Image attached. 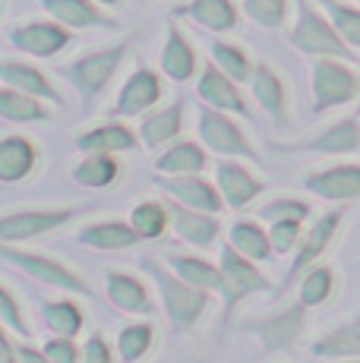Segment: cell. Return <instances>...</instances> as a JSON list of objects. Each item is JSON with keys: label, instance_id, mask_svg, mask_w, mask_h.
Here are the masks:
<instances>
[{"label": "cell", "instance_id": "cell-1", "mask_svg": "<svg viewBox=\"0 0 360 363\" xmlns=\"http://www.w3.org/2000/svg\"><path fill=\"white\" fill-rule=\"evenodd\" d=\"M142 269H145V275L155 281L158 297H162V310H164V316H168L171 332L186 335V332L196 329V323L206 316V310H209V300H212L209 291L186 284L184 278L171 272L168 262L155 259V256H145Z\"/></svg>", "mask_w": 360, "mask_h": 363}, {"label": "cell", "instance_id": "cell-2", "mask_svg": "<svg viewBox=\"0 0 360 363\" xmlns=\"http://www.w3.org/2000/svg\"><path fill=\"white\" fill-rule=\"evenodd\" d=\"M288 45L303 57H344L354 60V48L335 32L332 19L316 0H294V19L288 23Z\"/></svg>", "mask_w": 360, "mask_h": 363}, {"label": "cell", "instance_id": "cell-3", "mask_svg": "<svg viewBox=\"0 0 360 363\" xmlns=\"http://www.w3.org/2000/svg\"><path fill=\"white\" fill-rule=\"evenodd\" d=\"M127 51H130V41H117V45H108V48H99V51H89L82 57L70 60L60 73L67 76V82L76 89V95L82 99L86 108H92L101 95L108 92V86L114 82L117 69L127 60Z\"/></svg>", "mask_w": 360, "mask_h": 363}, {"label": "cell", "instance_id": "cell-4", "mask_svg": "<svg viewBox=\"0 0 360 363\" xmlns=\"http://www.w3.org/2000/svg\"><path fill=\"white\" fill-rule=\"evenodd\" d=\"M0 259L16 265L26 278H32L41 288L60 291V294H70V297H95L92 284L67 262L54 259V256L32 253V250H16V243H0Z\"/></svg>", "mask_w": 360, "mask_h": 363}, {"label": "cell", "instance_id": "cell-5", "mask_svg": "<svg viewBox=\"0 0 360 363\" xmlns=\"http://www.w3.org/2000/svg\"><path fill=\"white\" fill-rule=\"evenodd\" d=\"M310 108L329 114L357 101V67L344 57H316L310 64Z\"/></svg>", "mask_w": 360, "mask_h": 363}, {"label": "cell", "instance_id": "cell-6", "mask_svg": "<svg viewBox=\"0 0 360 363\" xmlns=\"http://www.w3.org/2000/svg\"><path fill=\"white\" fill-rule=\"evenodd\" d=\"M196 133L199 143L218 158H244V162H259L253 139L247 136V130L237 123V117L227 111L209 108L199 101L196 108Z\"/></svg>", "mask_w": 360, "mask_h": 363}, {"label": "cell", "instance_id": "cell-7", "mask_svg": "<svg viewBox=\"0 0 360 363\" xmlns=\"http://www.w3.org/2000/svg\"><path fill=\"white\" fill-rule=\"evenodd\" d=\"M275 152L285 155H320V158H348L360 152V117L348 114L338 121L322 123L320 130L307 133L291 143H272Z\"/></svg>", "mask_w": 360, "mask_h": 363}, {"label": "cell", "instance_id": "cell-8", "mask_svg": "<svg viewBox=\"0 0 360 363\" xmlns=\"http://www.w3.org/2000/svg\"><path fill=\"white\" fill-rule=\"evenodd\" d=\"M92 212V206H51V208H19L0 215V243H29L45 234L60 231L64 225Z\"/></svg>", "mask_w": 360, "mask_h": 363}, {"label": "cell", "instance_id": "cell-9", "mask_svg": "<svg viewBox=\"0 0 360 363\" xmlns=\"http://www.w3.org/2000/svg\"><path fill=\"white\" fill-rule=\"evenodd\" d=\"M218 265H221V297H225V316L221 319H225V323H231L234 310H237L247 297L272 291V281L259 272V262L247 259L231 243H221Z\"/></svg>", "mask_w": 360, "mask_h": 363}, {"label": "cell", "instance_id": "cell-10", "mask_svg": "<svg viewBox=\"0 0 360 363\" xmlns=\"http://www.w3.org/2000/svg\"><path fill=\"white\" fill-rule=\"evenodd\" d=\"M6 41H10L19 54H26V57H32V60H54L76 41V32L60 26L57 19H51V16L23 19V23L6 29Z\"/></svg>", "mask_w": 360, "mask_h": 363}, {"label": "cell", "instance_id": "cell-11", "mask_svg": "<svg viewBox=\"0 0 360 363\" xmlns=\"http://www.w3.org/2000/svg\"><path fill=\"white\" fill-rule=\"evenodd\" d=\"M164 95V76L155 73L152 67H133V73L120 82L111 104V117H120V121H133V117L149 114L152 108H158Z\"/></svg>", "mask_w": 360, "mask_h": 363}, {"label": "cell", "instance_id": "cell-12", "mask_svg": "<svg viewBox=\"0 0 360 363\" xmlns=\"http://www.w3.org/2000/svg\"><path fill=\"white\" fill-rule=\"evenodd\" d=\"M300 186L322 202H335V206L354 202L360 199V162H332L310 167Z\"/></svg>", "mask_w": 360, "mask_h": 363}, {"label": "cell", "instance_id": "cell-13", "mask_svg": "<svg viewBox=\"0 0 360 363\" xmlns=\"http://www.w3.org/2000/svg\"><path fill=\"white\" fill-rule=\"evenodd\" d=\"M247 335H253L262 347L269 351H291V347L300 341L303 329H307V306L297 300V303L285 306L281 313L275 316H266V319H244L240 325Z\"/></svg>", "mask_w": 360, "mask_h": 363}, {"label": "cell", "instance_id": "cell-14", "mask_svg": "<svg viewBox=\"0 0 360 363\" xmlns=\"http://www.w3.org/2000/svg\"><path fill=\"white\" fill-rule=\"evenodd\" d=\"M155 186L164 193L168 199L180 202L186 208H196V212H209V215H221L225 212V199L215 180H206L203 174H177V177H164L155 174Z\"/></svg>", "mask_w": 360, "mask_h": 363}, {"label": "cell", "instance_id": "cell-15", "mask_svg": "<svg viewBox=\"0 0 360 363\" xmlns=\"http://www.w3.org/2000/svg\"><path fill=\"white\" fill-rule=\"evenodd\" d=\"M342 221H344V208L335 206V208H329V212H322L310 228H303L300 240H297V250H294V259H291V269H288V281H297L310 265H316L322 259V253L332 247Z\"/></svg>", "mask_w": 360, "mask_h": 363}, {"label": "cell", "instance_id": "cell-16", "mask_svg": "<svg viewBox=\"0 0 360 363\" xmlns=\"http://www.w3.org/2000/svg\"><path fill=\"white\" fill-rule=\"evenodd\" d=\"M215 184L221 190L225 206L234 208V212L253 206V202L266 193V180H262L259 174H256L253 167L244 162V158H218Z\"/></svg>", "mask_w": 360, "mask_h": 363}, {"label": "cell", "instance_id": "cell-17", "mask_svg": "<svg viewBox=\"0 0 360 363\" xmlns=\"http://www.w3.org/2000/svg\"><path fill=\"white\" fill-rule=\"evenodd\" d=\"M158 69H162L164 79L177 82V86H184V82L196 79L199 69H203V67H199V51H196V45L186 38V32L180 29L174 19L164 26L162 51H158Z\"/></svg>", "mask_w": 360, "mask_h": 363}, {"label": "cell", "instance_id": "cell-18", "mask_svg": "<svg viewBox=\"0 0 360 363\" xmlns=\"http://www.w3.org/2000/svg\"><path fill=\"white\" fill-rule=\"evenodd\" d=\"M196 95H199V101L203 104L218 108V111H227V114H234V117H247V121H250V114H253L247 95L240 92V82L231 79L227 73H221L212 60H206L203 69H199Z\"/></svg>", "mask_w": 360, "mask_h": 363}, {"label": "cell", "instance_id": "cell-19", "mask_svg": "<svg viewBox=\"0 0 360 363\" xmlns=\"http://www.w3.org/2000/svg\"><path fill=\"white\" fill-rule=\"evenodd\" d=\"M105 297L123 316H136V319L155 316V303H152V294H149V288H145V281L127 269L105 272Z\"/></svg>", "mask_w": 360, "mask_h": 363}, {"label": "cell", "instance_id": "cell-20", "mask_svg": "<svg viewBox=\"0 0 360 363\" xmlns=\"http://www.w3.org/2000/svg\"><path fill=\"white\" fill-rule=\"evenodd\" d=\"M0 82L10 89H19V92H26V95H35V99L54 104V108L64 104V95L54 86V79L41 67L32 64V60L0 57Z\"/></svg>", "mask_w": 360, "mask_h": 363}, {"label": "cell", "instance_id": "cell-21", "mask_svg": "<svg viewBox=\"0 0 360 363\" xmlns=\"http://www.w3.org/2000/svg\"><path fill=\"white\" fill-rule=\"evenodd\" d=\"M73 145L79 152H108V155H127V152L140 149V133L120 121V117H111L105 123H92L82 133H76Z\"/></svg>", "mask_w": 360, "mask_h": 363}, {"label": "cell", "instance_id": "cell-22", "mask_svg": "<svg viewBox=\"0 0 360 363\" xmlns=\"http://www.w3.org/2000/svg\"><path fill=\"white\" fill-rule=\"evenodd\" d=\"M184 117H186V101L184 99H174L162 108H152L149 114H142L140 121V143L145 145L149 152H158L164 145H171L174 139H180L184 133Z\"/></svg>", "mask_w": 360, "mask_h": 363}, {"label": "cell", "instance_id": "cell-23", "mask_svg": "<svg viewBox=\"0 0 360 363\" xmlns=\"http://www.w3.org/2000/svg\"><path fill=\"white\" fill-rule=\"evenodd\" d=\"M250 99L272 117L279 127H288L291 123V95L288 86L281 79V73L269 64H256L253 79H250Z\"/></svg>", "mask_w": 360, "mask_h": 363}, {"label": "cell", "instance_id": "cell-24", "mask_svg": "<svg viewBox=\"0 0 360 363\" xmlns=\"http://www.w3.org/2000/svg\"><path fill=\"white\" fill-rule=\"evenodd\" d=\"M38 6L51 19H57L60 26H67L73 32L117 29V19L108 16L105 6H99L95 0H38Z\"/></svg>", "mask_w": 360, "mask_h": 363}, {"label": "cell", "instance_id": "cell-25", "mask_svg": "<svg viewBox=\"0 0 360 363\" xmlns=\"http://www.w3.org/2000/svg\"><path fill=\"white\" fill-rule=\"evenodd\" d=\"M164 202H168L171 228H174V234L180 237V240L190 243V247H196V250L215 247V240L221 237V221H218V215L186 208V206H180V202L168 199V196H164Z\"/></svg>", "mask_w": 360, "mask_h": 363}, {"label": "cell", "instance_id": "cell-26", "mask_svg": "<svg viewBox=\"0 0 360 363\" xmlns=\"http://www.w3.org/2000/svg\"><path fill=\"white\" fill-rule=\"evenodd\" d=\"M76 240L89 250H99V253H123V250L140 247L142 237L123 218H99V221L82 225L79 234H76Z\"/></svg>", "mask_w": 360, "mask_h": 363}, {"label": "cell", "instance_id": "cell-27", "mask_svg": "<svg viewBox=\"0 0 360 363\" xmlns=\"http://www.w3.org/2000/svg\"><path fill=\"white\" fill-rule=\"evenodd\" d=\"M174 16L190 19L193 26H199V29L212 35H227L237 29L240 6L237 0H184L174 10Z\"/></svg>", "mask_w": 360, "mask_h": 363}, {"label": "cell", "instance_id": "cell-28", "mask_svg": "<svg viewBox=\"0 0 360 363\" xmlns=\"http://www.w3.org/2000/svg\"><path fill=\"white\" fill-rule=\"evenodd\" d=\"M38 145L29 136H19V133H6L0 136V184H23L35 174L38 167Z\"/></svg>", "mask_w": 360, "mask_h": 363}, {"label": "cell", "instance_id": "cell-29", "mask_svg": "<svg viewBox=\"0 0 360 363\" xmlns=\"http://www.w3.org/2000/svg\"><path fill=\"white\" fill-rule=\"evenodd\" d=\"M206 164H209V149L196 139H174L171 145L158 149L155 162V174H164V177H177V174H203Z\"/></svg>", "mask_w": 360, "mask_h": 363}, {"label": "cell", "instance_id": "cell-30", "mask_svg": "<svg viewBox=\"0 0 360 363\" xmlns=\"http://www.w3.org/2000/svg\"><path fill=\"white\" fill-rule=\"evenodd\" d=\"M123 167L117 162V155L108 152H82V158L70 167V177L82 190H108L120 180Z\"/></svg>", "mask_w": 360, "mask_h": 363}, {"label": "cell", "instance_id": "cell-31", "mask_svg": "<svg viewBox=\"0 0 360 363\" xmlns=\"http://www.w3.org/2000/svg\"><path fill=\"white\" fill-rule=\"evenodd\" d=\"M54 104L35 99V95H26L19 92V89H10L0 82V121L6 123H19V127H26V123H47L54 121Z\"/></svg>", "mask_w": 360, "mask_h": 363}, {"label": "cell", "instance_id": "cell-32", "mask_svg": "<svg viewBox=\"0 0 360 363\" xmlns=\"http://www.w3.org/2000/svg\"><path fill=\"white\" fill-rule=\"evenodd\" d=\"M310 354L320 360H357L360 357V316L335 325L313 341Z\"/></svg>", "mask_w": 360, "mask_h": 363}, {"label": "cell", "instance_id": "cell-33", "mask_svg": "<svg viewBox=\"0 0 360 363\" xmlns=\"http://www.w3.org/2000/svg\"><path fill=\"white\" fill-rule=\"evenodd\" d=\"M227 243L237 253H244L253 262H269L275 256L272 240H269V228L259 218H237L227 228Z\"/></svg>", "mask_w": 360, "mask_h": 363}, {"label": "cell", "instance_id": "cell-34", "mask_svg": "<svg viewBox=\"0 0 360 363\" xmlns=\"http://www.w3.org/2000/svg\"><path fill=\"white\" fill-rule=\"evenodd\" d=\"M171 272L180 275L186 284H193V288H203L209 291V294H221V265L203 259V256L196 253H168Z\"/></svg>", "mask_w": 360, "mask_h": 363}, {"label": "cell", "instance_id": "cell-35", "mask_svg": "<svg viewBox=\"0 0 360 363\" xmlns=\"http://www.w3.org/2000/svg\"><path fill=\"white\" fill-rule=\"evenodd\" d=\"M209 60L221 69V73H227L231 79H237L240 86H250L253 69H256V60L250 57V51H247V48L237 45V41L212 38V41H209Z\"/></svg>", "mask_w": 360, "mask_h": 363}, {"label": "cell", "instance_id": "cell-36", "mask_svg": "<svg viewBox=\"0 0 360 363\" xmlns=\"http://www.w3.org/2000/svg\"><path fill=\"white\" fill-rule=\"evenodd\" d=\"M130 225L136 228V234L142 240H158L168 234L171 228V215H168V202L164 199H140L130 208Z\"/></svg>", "mask_w": 360, "mask_h": 363}, {"label": "cell", "instance_id": "cell-37", "mask_svg": "<svg viewBox=\"0 0 360 363\" xmlns=\"http://www.w3.org/2000/svg\"><path fill=\"white\" fill-rule=\"evenodd\" d=\"M152 345H155V325L149 319H142V323H130L117 332L114 351L120 363H140L152 351Z\"/></svg>", "mask_w": 360, "mask_h": 363}, {"label": "cell", "instance_id": "cell-38", "mask_svg": "<svg viewBox=\"0 0 360 363\" xmlns=\"http://www.w3.org/2000/svg\"><path fill=\"white\" fill-rule=\"evenodd\" d=\"M335 291V269L332 265H310L307 272L300 275V288H297V300H300L307 310L313 306H322L325 300L332 297Z\"/></svg>", "mask_w": 360, "mask_h": 363}, {"label": "cell", "instance_id": "cell-39", "mask_svg": "<svg viewBox=\"0 0 360 363\" xmlns=\"http://www.w3.org/2000/svg\"><path fill=\"white\" fill-rule=\"evenodd\" d=\"M41 319L51 335H67V338H76L86 325V316H82L76 300H51L41 306Z\"/></svg>", "mask_w": 360, "mask_h": 363}, {"label": "cell", "instance_id": "cell-40", "mask_svg": "<svg viewBox=\"0 0 360 363\" xmlns=\"http://www.w3.org/2000/svg\"><path fill=\"white\" fill-rule=\"evenodd\" d=\"M240 13L259 29L279 32L291 23V0H240Z\"/></svg>", "mask_w": 360, "mask_h": 363}, {"label": "cell", "instance_id": "cell-41", "mask_svg": "<svg viewBox=\"0 0 360 363\" xmlns=\"http://www.w3.org/2000/svg\"><path fill=\"white\" fill-rule=\"evenodd\" d=\"M325 10V16L332 19L335 32L348 41L354 51H360V6L354 0H316Z\"/></svg>", "mask_w": 360, "mask_h": 363}, {"label": "cell", "instance_id": "cell-42", "mask_svg": "<svg viewBox=\"0 0 360 363\" xmlns=\"http://www.w3.org/2000/svg\"><path fill=\"white\" fill-rule=\"evenodd\" d=\"M313 206L300 196H291V193H281V196H272L266 202L256 206V218L262 225H272V221H285V218H297V221H307Z\"/></svg>", "mask_w": 360, "mask_h": 363}, {"label": "cell", "instance_id": "cell-43", "mask_svg": "<svg viewBox=\"0 0 360 363\" xmlns=\"http://www.w3.org/2000/svg\"><path fill=\"white\" fill-rule=\"evenodd\" d=\"M0 325H6L19 341H29L32 338V325L26 319L23 306H19V297H13V291L0 281Z\"/></svg>", "mask_w": 360, "mask_h": 363}, {"label": "cell", "instance_id": "cell-44", "mask_svg": "<svg viewBox=\"0 0 360 363\" xmlns=\"http://www.w3.org/2000/svg\"><path fill=\"white\" fill-rule=\"evenodd\" d=\"M266 228H269V240H272V250H275L279 256L294 253V250H297V240H300V234H303V221L285 218V221H272V225H266Z\"/></svg>", "mask_w": 360, "mask_h": 363}, {"label": "cell", "instance_id": "cell-45", "mask_svg": "<svg viewBox=\"0 0 360 363\" xmlns=\"http://www.w3.org/2000/svg\"><path fill=\"white\" fill-rule=\"evenodd\" d=\"M41 351L54 363H79L82 360V347L76 345V338H67V335H51V338L41 345Z\"/></svg>", "mask_w": 360, "mask_h": 363}, {"label": "cell", "instance_id": "cell-46", "mask_svg": "<svg viewBox=\"0 0 360 363\" xmlns=\"http://www.w3.org/2000/svg\"><path fill=\"white\" fill-rule=\"evenodd\" d=\"M114 357H117V351L108 345V338L101 332H95V335H89L86 345H82L79 363H114Z\"/></svg>", "mask_w": 360, "mask_h": 363}, {"label": "cell", "instance_id": "cell-47", "mask_svg": "<svg viewBox=\"0 0 360 363\" xmlns=\"http://www.w3.org/2000/svg\"><path fill=\"white\" fill-rule=\"evenodd\" d=\"M10 329L6 325H0V363H23L19 360V347L13 345V338H10Z\"/></svg>", "mask_w": 360, "mask_h": 363}, {"label": "cell", "instance_id": "cell-48", "mask_svg": "<svg viewBox=\"0 0 360 363\" xmlns=\"http://www.w3.org/2000/svg\"><path fill=\"white\" fill-rule=\"evenodd\" d=\"M19 360L23 363H54L41 347H32V345H26V341L19 345Z\"/></svg>", "mask_w": 360, "mask_h": 363}, {"label": "cell", "instance_id": "cell-49", "mask_svg": "<svg viewBox=\"0 0 360 363\" xmlns=\"http://www.w3.org/2000/svg\"><path fill=\"white\" fill-rule=\"evenodd\" d=\"M99 6H105V10H114V6H123V0H95Z\"/></svg>", "mask_w": 360, "mask_h": 363}, {"label": "cell", "instance_id": "cell-50", "mask_svg": "<svg viewBox=\"0 0 360 363\" xmlns=\"http://www.w3.org/2000/svg\"><path fill=\"white\" fill-rule=\"evenodd\" d=\"M354 114L360 117V67H357V101H354Z\"/></svg>", "mask_w": 360, "mask_h": 363}, {"label": "cell", "instance_id": "cell-51", "mask_svg": "<svg viewBox=\"0 0 360 363\" xmlns=\"http://www.w3.org/2000/svg\"><path fill=\"white\" fill-rule=\"evenodd\" d=\"M348 363H360V357H357V360H348Z\"/></svg>", "mask_w": 360, "mask_h": 363}, {"label": "cell", "instance_id": "cell-52", "mask_svg": "<svg viewBox=\"0 0 360 363\" xmlns=\"http://www.w3.org/2000/svg\"><path fill=\"white\" fill-rule=\"evenodd\" d=\"M354 4H357V6H360V0H354Z\"/></svg>", "mask_w": 360, "mask_h": 363}, {"label": "cell", "instance_id": "cell-53", "mask_svg": "<svg viewBox=\"0 0 360 363\" xmlns=\"http://www.w3.org/2000/svg\"><path fill=\"white\" fill-rule=\"evenodd\" d=\"M0 4H4V0H0Z\"/></svg>", "mask_w": 360, "mask_h": 363}]
</instances>
